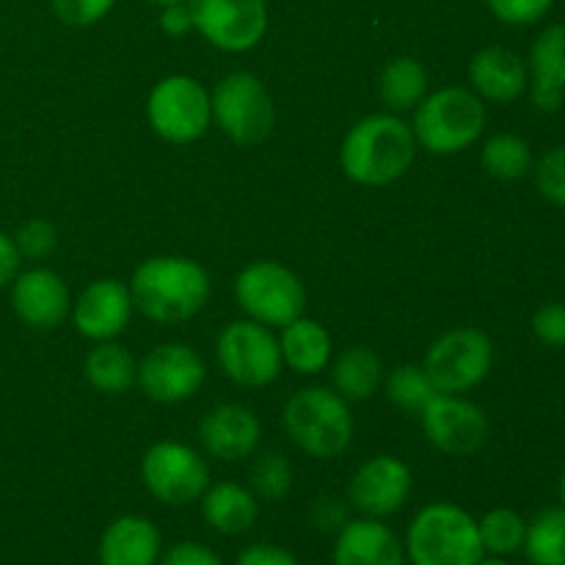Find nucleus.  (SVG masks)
Segmentation results:
<instances>
[{"mask_svg": "<svg viewBox=\"0 0 565 565\" xmlns=\"http://www.w3.org/2000/svg\"><path fill=\"white\" fill-rule=\"evenodd\" d=\"M215 121L241 147L265 141L274 130V103L268 88L252 72H232L210 97Z\"/></svg>", "mask_w": 565, "mask_h": 565, "instance_id": "7", "label": "nucleus"}, {"mask_svg": "<svg viewBox=\"0 0 565 565\" xmlns=\"http://www.w3.org/2000/svg\"><path fill=\"white\" fill-rule=\"evenodd\" d=\"M491 362H494V348L489 337L480 329L463 326L447 331L430 345L423 367L441 395H458L478 386L489 375Z\"/></svg>", "mask_w": 565, "mask_h": 565, "instance_id": "8", "label": "nucleus"}, {"mask_svg": "<svg viewBox=\"0 0 565 565\" xmlns=\"http://www.w3.org/2000/svg\"><path fill=\"white\" fill-rule=\"evenodd\" d=\"M235 296L243 312L263 326H281L298 320L307 309V290L290 268L279 263H254L241 270Z\"/></svg>", "mask_w": 565, "mask_h": 565, "instance_id": "6", "label": "nucleus"}, {"mask_svg": "<svg viewBox=\"0 0 565 565\" xmlns=\"http://www.w3.org/2000/svg\"><path fill=\"white\" fill-rule=\"evenodd\" d=\"M480 527V541H483V550L491 552L497 557L513 555L524 546V535H527V524L511 508H494L483 516Z\"/></svg>", "mask_w": 565, "mask_h": 565, "instance_id": "30", "label": "nucleus"}, {"mask_svg": "<svg viewBox=\"0 0 565 565\" xmlns=\"http://www.w3.org/2000/svg\"><path fill=\"white\" fill-rule=\"evenodd\" d=\"M11 307L25 326L50 331L64 323L66 312H70V290L55 270L33 268L14 276Z\"/></svg>", "mask_w": 565, "mask_h": 565, "instance_id": "16", "label": "nucleus"}, {"mask_svg": "<svg viewBox=\"0 0 565 565\" xmlns=\"http://www.w3.org/2000/svg\"><path fill=\"white\" fill-rule=\"evenodd\" d=\"M17 270H20V252H17L14 237L0 232V287L11 285Z\"/></svg>", "mask_w": 565, "mask_h": 565, "instance_id": "43", "label": "nucleus"}, {"mask_svg": "<svg viewBox=\"0 0 565 565\" xmlns=\"http://www.w3.org/2000/svg\"><path fill=\"white\" fill-rule=\"evenodd\" d=\"M147 3H154V6H171V3H182V0H147Z\"/></svg>", "mask_w": 565, "mask_h": 565, "instance_id": "45", "label": "nucleus"}, {"mask_svg": "<svg viewBox=\"0 0 565 565\" xmlns=\"http://www.w3.org/2000/svg\"><path fill=\"white\" fill-rule=\"evenodd\" d=\"M130 298L154 323H182L207 303V270L185 257H152L132 274Z\"/></svg>", "mask_w": 565, "mask_h": 565, "instance_id": "2", "label": "nucleus"}, {"mask_svg": "<svg viewBox=\"0 0 565 565\" xmlns=\"http://www.w3.org/2000/svg\"><path fill=\"white\" fill-rule=\"evenodd\" d=\"M379 92L381 99L390 108L412 110L425 99V92H428V72H425V66L417 58H408V55L392 58L384 66V72H381Z\"/></svg>", "mask_w": 565, "mask_h": 565, "instance_id": "25", "label": "nucleus"}, {"mask_svg": "<svg viewBox=\"0 0 565 565\" xmlns=\"http://www.w3.org/2000/svg\"><path fill=\"white\" fill-rule=\"evenodd\" d=\"M412 494V469L395 456H375L364 461L348 486V500L359 513L384 519L401 511Z\"/></svg>", "mask_w": 565, "mask_h": 565, "instance_id": "15", "label": "nucleus"}, {"mask_svg": "<svg viewBox=\"0 0 565 565\" xmlns=\"http://www.w3.org/2000/svg\"><path fill=\"white\" fill-rule=\"evenodd\" d=\"M204 522L221 535H237L254 527L259 516L257 497L237 483L207 486L202 494Z\"/></svg>", "mask_w": 565, "mask_h": 565, "instance_id": "22", "label": "nucleus"}, {"mask_svg": "<svg viewBox=\"0 0 565 565\" xmlns=\"http://www.w3.org/2000/svg\"><path fill=\"white\" fill-rule=\"evenodd\" d=\"M486 127V108L467 88H439L414 114V138L434 154H456L472 147Z\"/></svg>", "mask_w": 565, "mask_h": 565, "instance_id": "5", "label": "nucleus"}, {"mask_svg": "<svg viewBox=\"0 0 565 565\" xmlns=\"http://www.w3.org/2000/svg\"><path fill=\"white\" fill-rule=\"evenodd\" d=\"M136 362L130 353L116 342H99L92 353L86 356V379L88 384L105 395H121L136 381Z\"/></svg>", "mask_w": 565, "mask_h": 565, "instance_id": "26", "label": "nucleus"}, {"mask_svg": "<svg viewBox=\"0 0 565 565\" xmlns=\"http://www.w3.org/2000/svg\"><path fill=\"white\" fill-rule=\"evenodd\" d=\"M281 362L301 375H315L329 364L331 359V337L315 320H307L301 315L298 320L285 326L281 331Z\"/></svg>", "mask_w": 565, "mask_h": 565, "instance_id": "23", "label": "nucleus"}, {"mask_svg": "<svg viewBox=\"0 0 565 565\" xmlns=\"http://www.w3.org/2000/svg\"><path fill=\"white\" fill-rule=\"evenodd\" d=\"M99 565H154L160 557V533L149 519L119 516L99 539Z\"/></svg>", "mask_w": 565, "mask_h": 565, "instance_id": "21", "label": "nucleus"}, {"mask_svg": "<svg viewBox=\"0 0 565 565\" xmlns=\"http://www.w3.org/2000/svg\"><path fill=\"white\" fill-rule=\"evenodd\" d=\"M524 550L533 565H565V508H546L527 524Z\"/></svg>", "mask_w": 565, "mask_h": 565, "instance_id": "27", "label": "nucleus"}, {"mask_svg": "<svg viewBox=\"0 0 565 565\" xmlns=\"http://www.w3.org/2000/svg\"><path fill=\"white\" fill-rule=\"evenodd\" d=\"M417 138L403 119L392 114L364 116L348 130L340 149L342 171L359 185H390L414 163Z\"/></svg>", "mask_w": 565, "mask_h": 565, "instance_id": "1", "label": "nucleus"}, {"mask_svg": "<svg viewBox=\"0 0 565 565\" xmlns=\"http://www.w3.org/2000/svg\"><path fill=\"white\" fill-rule=\"evenodd\" d=\"M160 565H224L221 557L215 555L213 550L202 544H191V541H182V544H174L163 555V563Z\"/></svg>", "mask_w": 565, "mask_h": 565, "instance_id": "39", "label": "nucleus"}, {"mask_svg": "<svg viewBox=\"0 0 565 565\" xmlns=\"http://www.w3.org/2000/svg\"><path fill=\"white\" fill-rule=\"evenodd\" d=\"M483 169L489 171L494 180H522V177L533 169V149H530V143L524 141V138L511 136V132H500V136L486 141Z\"/></svg>", "mask_w": 565, "mask_h": 565, "instance_id": "28", "label": "nucleus"}, {"mask_svg": "<svg viewBox=\"0 0 565 565\" xmlns=\"http://www.w3.org/2000/svg\"><path fill=\"white\" fill-rule=\"evenodd\" d=\"M114 3L116 0H50L55 17L72 28L94 25L114 9Z\"/></svg>", "mask_w": 565, "mask_h": 565, "instance_id": "35", "label": "nucleus"}, {"mask_svg": "<svg viewBox=\"0 0 565 565\" xmlns=\"http://www.w3.org/2000/svg\"><path fill=\"white\" fill-rule=\"evenodd\" d=\"M14 243H17V252H20V257L42 259V257H47V254L55 252V246H58V232H55V226L50 224V221L33 218V221H28V224L20 226Z\"/></svg>", "mask_w": 565, "mask_h": 565, "instance_id": "34", "label": "nucleus"}, {"mask_svg": "<svg viewBox=\"0 0 565 565\" xmlns=\"http://www.w3.org/2000/svg\"><path fill=\"white\" fill-rule=\"evenodd\" d=\"M530 97H533V105L539 110H544V114H555V110L563 108L565 88L546 81H533L530 83Z\"/></svg>", "mask_w": 565, "mask_h": 565, "instance_id": "42", "label": "nucleus"}, {"mask_svg": "<svg viewBox=\"0 0 565 565\" xmlns=\"http://www.w3.org/2000/svg\"><path fill=\"white\" fill-rule=\"evenodd\" d=\"M423 430L445 456H472L489 441V417L483 408L458 395H436L423 412Z\"/></svg>", "mask_w": 565, "mask_h": 565, "instance_id": "13", "label": "nucleus"}, {"mask_svg": "<svg viewBox=\"0 0 565 565\" xmlns=\"http://www.w3.org/2000/svg\"><path fill=\"white\" fill-rule=\"evenodd\" d=\"M475 565H508V563L502 561V557H491V561H486V557H483V561L475 563Z\"/></svg>", "mask_w": 565, "mask_h": 565, "instance_id": "44", "label": "nucleus"}, {"mask_svg": "<svg viewBox=\"0 0 565 565\" xmlns=\"http://www.w3.org/2000/svg\"><path fill=\"white\" fill-rule=\"evenodd\" d=\"M535 185L557 207H565V147H555L535 163Z\"/></svg>", "mask_w": 565, "mask_h": 565, "instance_id": "33", "label": "nucleus"}, {"mask_svg": "<svg viewBox=\"0 0 565 565\" xmlns=\"http://www.w3.org/2000/svg\"><path fill=\"white\" fill-rule=\"evenodd\" d=\"M143 486L166 505H191L210 486V469L196 450L180 441H158L141 461Z\"/></svg>", "mask_w": 565, "mask_h": 565, "instance_id": "10", "label": "nucleus"}, {"mask_svg": "<svg viewBox=\"0 0 565 565\" xmlns=\"http://www.w3.org/2000/svg\"><path fill=\"white\" fill-rule=\"evenodd\" d=\"M533 81L555 83L565 88V25H552L535 39L530 50Z\"/></svg>", "mask_w": 565, "mask_h": 565, "instance_id": "31", "label": "nucleus"}, {"mask_svg": "<svg viewBox=\"0 0 565 565\" xmlns=\"http://www.w3.org/2000/svg\"><path fill=\"white\" fill-rule=\"evenodd\" d=\"M533 334L544 345L565 348V303H544L533 315Z\"/></svg>", "mask_w": 565, "mask_h": 565, "instance_id": "37", "label": "nucleus"}, {"mask_svg": "<svg viewBox=\"0 0 565 565\" xmlns=\"http://www.w3.org/2000/svg\"><path fill=\"white\" fill-rule=\"evenodd\" d=\"M386 395L395 406H401L403 412L423 414L425 406L434 401L436 395H441L436 390V384L430 381V375L425 373V367H414V364H401V367L392 370V375L386 379Z\"/></svg>", "mask_w": 565, "mask_h": 565, "instance_id": "29", "label": "nucleus"}, {"mask_svg": "<svg viewBox=\"0 0 565 565\" xmlns=\"http://www.w3.org/2000/svg\"><path fill=\"white\" fill-rule=\"evenodd\" d=\"M193 28L226 53L257 47L268 28L265 0H188Z\"/></svg>", "mask_w": 565, "mask_h": 565, "instance_id": "12", "label": "nucleus"}, {"mask_svg": "<svg viewBox=\"0 0 565 565\" xmlns=\"http://www.w3.org/2000/svg\"><path fill=\"white\" fill-rule=\"evenodd\" d=\"M561 500H563V508H565V469H563V478H561Z\"/></svg>", "mask_w": 565, "mask_h": 565, "instance_id": "46", "label": "nucleus"}, {"mask_svg": "<svg viewBox=\"0 0 565 565\" xmlns=\"http://www.w3.org/2000/svg\"><path fill=\"white\" fill-rule=\"evenodd\" d=\"M252 489L263 500H281L292 489V467L279 452H263L252 463Z\"/></svg>", "mask_w": 565, "mask_h": 565, "instance_id": "32", "label": "nucleus"}, {"mask_svg": "<svg viewBox=\"0 0 565 565\" xmlns=\"http://www.w3.org/2000/svg\"><path fill=\"white\" fill-rule=\"evenodd\" d=\"M491 14L508 25H530L552 9L555 0H486Z\"/></svg>", "mask_w": 565, "mask_h": 565, "instance_id": "36", "label": "nucleus"}, {"mask_svg": "<svg viewBox=\"0 0 565 565\" xmlns=\"http://www.w3.org/2000/svg\"><path fill=\"white\" fill-rule=\"evenodd\" d=\"M334 386L348 401H367L379 392L384 381V367L381 359L370 348H348L334 364Z\"/></svg>", "mask_w": 565, "mask_h": 565, "instance_id": "24", "label": "nucleus"}, {"mask_svg": "<svg viewBox=\"0 0 565 565\" xmlns=\"http://www.w3.org/2000/svg\"><path fill=\"white\" fill-rule=\"evenodd\" d=\"M406 552L414 565H475L486 555L478 522L452 502H434L414 516Z\"/></svg>", "mask_w": 565, "mask_h": 565, "instance_id": "3", "label": "nucleus"}, {"mask_svg": "<svg viewBox=\"0 0 565 565\" xmlns=\"http://www.w3.org/2000/svg\"><path fill=\"white\" fill-rule=\"evenodd\" d=\"M202 356L193 348L171 342V345H158L143 356L136 379L143 395L158 403H182L199 392L204 384Z\"/></svg>", "mask_w": 565, "mask_h": 565, "instance_id": "14", "label": "nucleus"}, {"mask_svg": "<svg viewBox=\"0 0 565 565\" xmlns=\"http://www.w3.org/2000/svg\"><path fill=\"white\" fill-rule=\"evenodd\" d=\"M237 565H298V561L290 555V552L281 550V546L254 544L241 552Z\"/></svg>", "mask_w": 565, "mask_h": 565, "instance_id": "40", "label": "nucleus"}, {"mask_svg": "<svg viewBox=\"0 0 565 565\" xmlns=\"http://www.w3.org/2000/svg\"><path fill=\"white\" fill-rule=\"evenodd\" d=\"M406 550L379 519H356L337 533L334 565H403Z\"/></svg>", "mask_w": 565, "mask_h": 565, "instance_id": "19", "label": "nucleus"}, {"mask_svg": "<svg viewBox=\"0 0 565 565\" xmlns=\"http://www.w3.org/2000/svg\"><path fill=\"white\" fill-rule=\"evenodd\" d=\"M132 312V298L121 281L116 279H99L83 290L77 298L75 312V329L88 340L105 342L110 337L121 334L127 329V320Z\"/></svg>", "mask_w": 565, "mask_h": 565, "instance_id": "18", "label": "nucleus"}, {"mask_svg": "<svg viewBox=\"0 0 565 565\" xmlns=\"http://www.w3.org/2000/svg\"><path fill=\"white\" fill-rule=\"evenodd\" d=\"M469 81H472L475 92L491 103H511V99L522 97L524 88L530 86L527 64L522 61V55L500 47V44L475 55L469 64Z\"/></svg>", "mask_w": 565, "mask_h": 565, "instance_id": "20", "label": "nucleus"}, {"mask_svg": "<svg viewBox=\"0 0 565 565\" xmlns=\"http://www.w3.org/2000/svg\"><path fill=\"white\" fill-rule=\"evenodd\" d=\"M160 28H163L166 36L182 39L188 36V31L193 28V17L188 3H171L163 6V14H160Z\"/></svg>", "mask_w": 565, "mask_h": 565, "instance_id": "41", "label": "nucleus"}, {"mask_svg": "<svg viewBox=\"0 0 565 565\" xmlns=\"http://www.w3.org/2000/svg\"><path fill=\"white\" fill-rule=\"evenodd\" d=\"M215 348L221 370L241 386H268L281 370L279 340L257 320L230 323Z\"/></svg>", "mask_w": 565, "mask_h": 565, "instance_id": "11", "label": "nucleus"}, {"mask_svg": "<svg viewBox=\"0 0 565 565\" xmlns=\"http://www.w3.org/2000/svg\"><path fill=\"white\" fill-rule=\"evenodd\" d=\"M285 428L296 447L309 456L337 458L351 445L353 419L340 392L307 386L287 401Z\"/></svg>", "mask_w": 565, "mask_h": 565, "instance_id": "4", "label": "nucleus"}, {"mask_svg": "<svg viewBox=\"0 0 565 565\" xmlns=\"http://www.w3.org/2000/svg\"><path fill=\"white\" fill-rule=\"evenodd\" d=\"M149 125L171 143H191L204 136L213 119L210 94L188 75L163 77L149 94Z\"/></svg>", "mask_w": 565, "mask_h": 565, "instance_id": "9", "label": "nucleus"}, {"mask_svg": "<svg viewBox=\"0 0 565 565\" xmlns=\"http://www.w3.org/2000/svg\"><path fill=\"white\" fill-rule=\"evenodd\" d=\"M312 522L320 533H340L348 524L345 502L337 497H320L312 508Z\"/></svg>", "mask_w": 565, "mask_h": 565, "instance_id": "38", "label": "nucleus"}, {"mask_svg": "<svg viewBox=\"0 0 565 565\" xmlns=\"http://www.w3.org/2000/svg\"><path fill=\"white\" fill-rule=\"evenodd\" d=\"M259 436H263V428H259L257 414L237 403L210 408L199 425V439L204 450L221 461H241V458L254 456Z\"/></svg>", "mask_w": 565, "mask_h": 565, "instance_id": "17", "label": "nucleus"}]
</instances>
